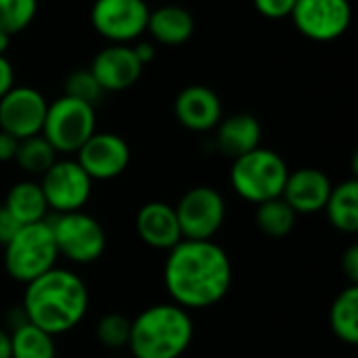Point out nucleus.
Listing matches in <instances>:
<instances>
[{
    "label": "nucleus",
    "mask_w": 358,
    "mask_h": 358,
    "mask_svg": "<svg viewBox=\"0 0 358 358\" xmlns=\"http://www.w3.org/2000/svg\"><path fill=\"white\" fill-rule=\"evenodd\" d=\"M231 283L233 264L218 243L182 239L168 252L164 285L172 304L189 313L210 308L227 298Z\"/></svg>",
    "instance_id": "f257e3e1"
},
{
    "label": "nucleus",
    "mask_w": 358,
    "mask_h": 358,
    "mask_svg": "<svg viewBox=\"0 0 358 358\" xmlns=\"http://www.w3.org/2000/svg\"><path fill=\"white\" fill-rule=\"evenodd\" d=\"M88 304L86 283L73 271L55 266L25 285L21 310L27 323L50 336H63L84 321Z\"/></svg>",
    "instance_id": "f03ea898"
},
{
    "label": "nucleus",
    "mask_w": 358,
    "mask_h": 358,
    "mask_svg": "<svg viewBox=\"0 0 358 358\" xmlns=\"http://www.w3.org/2000/svg\"><path fill=\"white\" fill-rule=\"evenodd\" d=\"M195 325L189 310L166 302L138 313L130 323V358H180L193 344Z\"/></svg>",
    "instance_id": "7ed1b4c3"
},
{
    "label": "nucleus",
    "mask_w": 358,
    "mask_h": 358,
    "mask_svg": "<svg viewBox=\"0 0 358 358\" xmlns=\"http://www.w3.org/2000/svg\"><path fill=\"white\" fill-rule=\"evenodd\" d=\"M289 168L285 159L266 147H256L233 159L231 166V187L248 203H262L281 197Z\"/></svg>",
    "instance_id": "20e7f679"
},
{
    "label": "nucleus",
    "mask_w": 358,
    "mask_h": 358,
    "mask_svg": "<svg viewBox=\"0 0 358 358\" xmlns=\"http://www.w3.org/2000/svg\"><path fill=\"white\" fill-rule=\"evenodd\" d=\"M2 250L6 275L23 285L55 268L59 260L48 220L23 224Z\"/></svg>",
    "instance_id": "39448f33"
},
{
    "label": "nucleus",
    "mask_w": 358,
    "mask_h": 358,
    "mask_svg": "<svg viewBox=\"0 0 358 358\" xmlns=\"http://www.w3.org/2000/svg\"><path fill=\"white\" fill-rule=\"evenodd\" d=\"M96 132L94 105L73 96H59L48 103L42 136L50 143L57 155H76L78 149Z\"/></svg>",
    "instance_id": "423d86ee"
},
{
    "label": "nucleus",
    "mask_w": 358,
    "mask_h": 358,
    "mask_svg": "<svg viewBox=\"0 0 358 358\" xmlns=\"http://www.w3.org/2000/svg\"><path fill=\"white\" fill-rule=\"evenodd\" d=\"M48 224L59 256L73 264H92L107 250V233L103 224L84 210L55 214Z\"/></svg>",
    "instance_id": "0eeeda50"
},
{
    "label": "nucleus",
    "mask_w": 358,
    "mask_h": 358,
    "mask_svg": "<svg viewBox=\"0 0 358 358\" xmlns=\"http://www.w3.org/2000/svg\"><path fill=\"white\" fill-rule=\"evenodd\" d=\"M174 212L182 239L212 241L227 220V201L218 189L199 185L178 199Z\"/></svg>",
    "instance_id": "6e6552de"
},
{
    "label": "nucleus",
    "mask_w": 358,
    "mask_h": 358,
    "mask_svg": "<svg viewBox=\"0 0 358 358\" xmlns=\"http://www.w3.org/2000/svg\"><path fill=\"white\" fill-rule=\"evenodd\" d=\"M149 10L145 0H94L90 23L109 44H130L147 31Z\"/></svg>",
    "instance_id": "1a4fd4ad"
},
{
    "label": "nucleus",
    "mask_w": 358,
    "mask_h": 358,
    "mask_svg": "<svg viewBox=\"0 0 358 358\" xmlns=\"http://www.w3.org/2000/svg\"><path fill=\"white\" fill-rule=\"evenodd\" d=\"M40 187L48 210H52L55 214L80 212L92 195L90 176L71 157L57 159L40 176Z\"/></svg>",
    "instance_id": "9d476101"
},
{
    "label": "nucleus",
    "mask_w": 358,
    "mask_h": 358,
    "mask_svg": "<svg viewBox=\"0 0 358 358\" xmlns=\"http://www.w3.org/2000/svg\"><path fill=\"white\" fill-rule=\"evenodd\" d=\"M294 27L313 42L340 40L352 23L350 0H296Z\"/></svg>",
    "instance_id": "9b49d317"
},
{
    "label": "nucleus",
    "mask_w": 358,
    "mask_h": 358,
    "mask_svg": "<svg viewBox=\"0 0 358 358\" xmlns=\"http://www.w3.org/2000/svg\"><path fill=\"white\" fill-rule=\"evenodd\" d=\"M48 101L34 86H13L0 99V130L23 141L42 132Z\"/></svg>",
    "instance_id": "f8f14e48"
},
{
    "label": "nucleus",
    "mask_w": 358,
    "mask_h": 358,
    "mask_svg": "<svg viewBox=\"0 0 358 358\" xmlns=\"http://www.w3.org/2000/svg\"><path fill=\"white\" fill-rule=\"evenodd\" d=\"M90 180H113L130 166V145L115 132H94L76 153Z\"/></svg>",
    "instance_id": "ddd939ff"
},
{
    "label": "nucleus",
    "mask_w": 358,
    "mask_h": 358,
    "mask_svg": "<svg viewBox=\"0 0 358 358\" xmlns=\"http://www.w3.org/2000/svg\"><path fill=\"white\" fill-rule=\"evenodd\" d=\"M88 69L103 92H122L141 80L145 67L130 44H109L94 55Z\"/></svg>",
    "instance_id": "4468645a"
},
{
    "label": "nucleus",
    "mask_w": 358,
    "mask_h": 358,
    "mask_svg": "<svg viewBox=\"0 0 358 358\" xmlns=\"http://www.w3.org/2000/svg\"><path fill=\"white\" fill-rule=\"evenodd\" d=\"M174 115L178 124L191 132H210L224 117L222 101L212 88L203 84H191L176 94Z\"/></svg>",
    "instance_id": "2eb2a0df"
},
{
    "label": "nucleus",
    "mask_w": 358,
    "mask_h": 358,
    "mask_svg": "<svg viewBox=\"0 0 358 358\" xmlns=\"http://www.w3.org/2000/svg\"><path fill=\"white\" fill-rule=\"evenodd\" d=\"M331 189H334V182L323 170L298 168L294 172L289 170L281 197L298 216L300 214H319V212H323Z\"/></svg>",
    "instance_id": "dca6fc26"
},
{
    "label": "nucleus",
    "mask_w": 358,
    "mask_h": 358,
    "mask_svg": "<svg viewBox=\"0 0 358 358\" xmlns=\"http://www.w3.org/2000/svg\"><path fill=\"white\" fill-rule=\"evenodd\" d=\"M134 229L145 245L159 252H170L182 241L174 206L166 201H149L141 206L134 218Z\"/></svg>",
    "instance_id": "f3484780"
},
{
    "label": "nucleus",
    "mask_w": 358,
    "mask_h": 358,
    "mask_svg": "<svg viewBox=\"0 0 358 358\" xmlns=\"http://www.w3.org/2000/svg\"><path fill=\"white\" fill-rule=\"evenodd\" d=\"M262 141V124L252 113H231L218 122L214 128V143L216 149L235 159L252 149L260 147Z\"/></svg>",
    "instance_id": "a211bd4d"
},
{
    "label": "nucleus",
    "mask_w": 358,
    "mask_h": 358,
    "mask_svg": "<svg viewBox=\"0 0 358 358\" xmlns=\"http://www.w3.org/2000/svg\"><path fill=\"white\" fill-rule=\"evenodd\" d=\"M147 31L151 36V42H157L162 46H180L191 40L195 31V19L185 6L164 4L149 10Z\"/></svg>",
    "instance_id": "6ab92c4d"
},
{
    "label": "nucleus",
    "mask_w": 358,
    "mask_h": 358,
    "mask_svg": "<svg viewBox=\"0 0 358 358\" xmlns=\"http://www.w3.org/2000/svg\"><path fill=\"white\" fill-rule=\"evenodd\" d=\"M2 206L10 212V216L21 227L46 220V214L50 212L48 203L44 199L42 187L36 180H19V182H15L8 189Z\"/></svg>",
    "instance_id": "aec40b11"
},
{
    "label": "nucleus",
    "mask_w": 358,
    "mask_h": 358,
    "mask_svg": "<svg viewBox=\"0 0 358 358\" xmlns=\"http://www.w3.org/2000/svg\"><path fill=\"white\" fill-rule=\"evenodd\" d=\"M325 214L329 224L344 233L355 235L358 231V180L348 178L340 185H334L329 199L325 203Z\"/></svg>",
    "instance_id": "412c9836"
},
{
    "label": "nucleus",
    "mask_w": 358,
    "mask_h": 358,
    "mask_svg": "<svg viewBox=\"0 0 358 358\" xmlns=\"http://www.w3.org/2000/svg\"><path fill=\"white\" fill-rule=\"evenodd\" d=\"M329 327L334 336L348 346L358 344V285L344 287L331 308H329Z\"/></svg>",
    "instance_id": "4be33fe9"
},
{
    "label": "nucleus",
    "mask_w": 358,
    "mask_h": 358,
    "mask_svg": "<svg viewBox=\"0 0 358 358\" xmlns=\"http://www.w3.org/2000/svg\"><path fill=\"white\" fill-rule=\"evenodd\" d=\"M10 334V358H57L55 336L31 323H21Z\"/></svg>",
    "instance_id": "5701e85b"
},
{
    "label": "nucleus",
    "mask_w": 358,
    "mask_h": 358,
    "mask_svg": "<svg viewBox=\"0 0 358 358\" xmlns=\"http://www.w3.org/2000/svg\"><path fill=\"white\" fill-rule=\"evenodd\" d=\"M296 220H298V214L283 201V197L262 201L256 206V212H254L256 227L266 237H273V239L287 237L294 231Z\"/></svg>",
    "instance_id": "b1692460"
},
{
    "label": "nucleus",
    "mask_w": 358,
    "mask_h": 358,
    "mask_svg": "<svg viewBox=\"0 0 358 358\" xmlns=\"http://www.w3.org/2000/svg\"><path fill=\"white\" fill-rule=\"evenodd\" d=\"M57 159H59L57 151L50 147V143L42 134L19 141L15 164L31 176H42Z\"/></svg>",
    "instance_id": "393cba45"
},
{
    "label": "nucleus",
    "mask_w": 358,
    "mask_h": 358,
    "mask_svg": "<svg viewBox=\"0 0 358 358\" xmlns=\"http://www.w3.org/2000/svg\"><path fill=\"white\" fill-rule=\"evenodd\" d=\"M130 323L132 319H128L126 315H120V313H109V315H103L96 323V329H94V336H96V342L107 348V350H124L128 348V340H130Z\"/></svg>",
    "instance_id": "a878e982"
},
{
    "label": "nucleus",
    "mask_w": 358,
    "mask_h": 358,
    "mask_svg": "<svg viewBox=\"0 0 358 358\" xmlns=\"http://www.w3.org/2000/svg\"><path fill=\"white\" fill-rule=\"evenodd\" d=\"M38 15V0H0V31L21 34Z\"/></svg>",
    "instance_id": "bb28decb"
},
{
    "label": "nucleus",
    "mask_w": 358,
    "mask_h": 358,
    "mask_svg": "<svg viewBox=\"0 0 358 358\" xmlns=\"http://www.w3.org/2000/svg\"><path fill=\"white\" fill-rule=\"evenodd\" d=\"M67 96L80 99L88 105H96L99 99L105 94L103 88L99 86V82L94 80V76L90 73V69H78L73 73L67 76L65 80V92Z\"/></svg>",
    "instance_id": "cd10ccee"
},
{
    "label": "nucleus",
    "mask_w": 358,
    "mask_h": 358,
    "mask_svg": "<svg viewBox=\"0 0 358 358\" xmlns=\"http://www.w3.org/2000/svg\"><path fill=\"white\" fill-rule=\"evenodd\" d=\"M254 8L264 17V19H287L296 6V0H252Z\"/></svg>",
    "instance_id": "c85d7f7f"
},
{
    "label": "nucleus",
    "mask_w": 358,
    "mask_h": 358,
    "mask_svg": "<svg viewBox=\"0 0 358 358\" xmlns=\"http://www.w3.org/2000/svg\"><path fill=\"white\" fill-rule=\"evenodd\" d=\"M19 229H21V224L10 216V212L4 206H0V248H4L15 237V233Z\"/></svg>",
    "instance_id": "c756f323"
},
{
    "label": "nucleus",
    "mask_w": 358,
    "mask_h": 358,
    "mask_svg": "<svg viewBox=\"0 0 358 358\" xmlns=\"http://www.w3.org/2000/svg\"><path fill=\"white\" fill-rule=\"evenodd\" d=\"M342 273L350 285H358V245H350L342 256Z\"/></svg>",
    "instance_id": "7c9ffc66"
},
{
    "label": "nucleus",
    "mask_w": 358,
    "mask_h": 358,
    "mask_svg": "<svg viewBox=\"0 0 358 358\" xmlns=\"http://www.w3.org/2000/svg\"><path fill=\"white\" fill-rule=\"evenodd\" d=\"M130 46H132V50H134V55H136V59L141 61L143 67L149 65V63H153L155 57H157V46H155V42H151V40H136V42L130 44Z\"/></svg>",
    "instance_id": "2f4dec72"
},
{
    "label": "nucleus",
    "mask_w": 358,
    "mask_h": 358,
    "mask_svg": "<svg viewBox=\"0 0 358 358\" xmlns=\"http://www.w3.org/2000/svg\"><path fill=\"white\" fill-rule=\"evenodd\" d=\"M17 147H19V138H15V136L0 130V164L15 162Z\"/></svg>",
    "instance_id": "473e14b6"
},
{
    "label": "nucleus",
    "mask_w": 358,
    "mask_h": 358,
    "mask_svg": "<svg viewBox=\"0 0 358 358\" xmlns=\"http://www.w3.org/2000/svg\"><path fill=\"white\" fill-rule=\"evenodd\" d=\"M15 86V69L6 57H0V99Z\"/></svg>",
    "instance_id": "72a5a7b5"
},
{
    "label": "nucleus",
    "mask_w": 358,
    "mask_h": 358,
    "mask_svg": "<svg viewBox=\"0 0 358 358\" xmlns=\"http://www.w3.org/2000/svg\"><path fill=\"white\" fill-rule=\"evenodd\" d=\"M0 358H10V334L0 327Z\"/></svg>",
    "instance_id": "f704fd0d"
},
{
    "label": "nucleus",
    "mask_w": 358,
    "mask_h": 358,
    "mask_svg": "<svg viewBox=\"0 0 358 358\" xmlns=\"http://www.w3.org/2000/svg\"><path fill=\"white\" fill-rule=\"evenodd\" d=\"M8 46H10V36L4 34V31H0V57H6Z\"/></svg>",
    "instance_id": "c9c22d12"
},
{
    "label": "nucleus",
    "mask_w": 358,
    "mask_h": 358,
    "mask_svg": "<svg viewBox=\"0 0 358 358\" xmlns=\"http://www.w3.org/2000/svg\"><path fill=\"white\" fill-rule=\"evenodd\" d=\"M111 358H130V357H111Z\"/></svg>",
    "instance_id": "e433bc0d"
}]
</instances>
